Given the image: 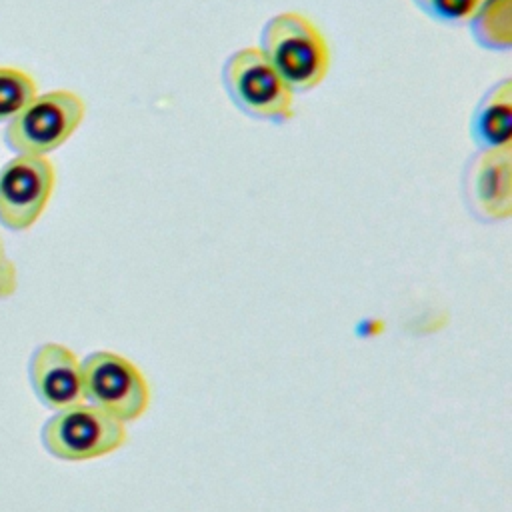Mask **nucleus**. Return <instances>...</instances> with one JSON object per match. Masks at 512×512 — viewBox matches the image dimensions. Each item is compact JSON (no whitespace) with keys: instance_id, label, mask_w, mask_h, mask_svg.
Masks as SVG:
<instances>
[{"instance_id":"f257e3e1","label":"nucleus","mask_w":512,"mask_h":512,"mask_svg":"<svg viewBox=\"0 0 512 512\" xmlns=\"http://www.w3.org/2000/svg\"><path fill=\"white\" fill-rule=\"evenodd\" d=\"M262 54L292 92L320 86L330 70V44L316 22L296 10L274 14L262 28Z\"/></svg>"},{"instance_id":"f03ea898","label":"nucleus","mask_w":512,"mask_h":512,"mask_svg":"<svg viewBox=\"0 0 512 512\" xmlns=\"http://www.w3.org/2000/svg\"><path fill=\"white\" fill-rule=\"evenodd\" d=\"M222 86L230 102L250 118L288 122L294 116V92L260 48L232 52L222 64Z\"/></svg>"},{"instance_id":"7ed1b4c3","label":"nucleus","mask_w":512,"mask_h":512,"mask_svg":"<svg viewBox=\"0 0 512 512\" xmlns=\"http://www.w3.org/2000/svg\"><path fill=\"white\" fill-rule=\"evenodd\" d=\"M84 100L72 90L36 94L6 128V142L16 154L46 156L60 148L80 126Z\"/></svg>"},{"instance_id":"20e7f679","label":"nucleus","mask_w":512,"mask_h":512,"mask_svg":"<svg viewBox=\"0 0 512 512\" xmlns=\"http://www.w3.org/2000/svg\"><path fill=\"white\" fill-rule=\"evenodd\" d=\"M40 438L44 448L60 460H90L120 448L126 442V428L94 404H74L50 416Z\"/></svg>"},{"instance_id":"39448f33","label":"nucleus","mask_w":512,"mask_h":512,"mask_svg":"<svg viewBox=\"0 0 512 512\" xmlns=\"http://www.w3.org/2000/svg\"><path fill=\"white\" fill-rule=\"evenodd\" d=\"M84 398L120 422L142 416L150 402V388L142 372L114 352L98 350L84 358Z\"/></svg>"},{"instance_id":"423d86ee","label":"nucleus","mask_w":512,"mask_h":512,"mask_svg":"<svg viewBox=\"0 0 512 512\" xmlns=\"http://www.w3.org/2000/svg\"><path fill=\"white\" fill-rule=\"evenodd\" d=\"M56 182L46 156L16 154L0 168V224L10 230L30 228L44 212Z\"/></svg>"},{"instance_id":"0eeeda50","label":"nucleus","mask_w":512,"mask_h":512,"mask_svg":"<svg viewBox=\"0 0 512 512\" xmlns=\"http://www.w3.org/2000/svg\"><path fill=\"white\" fill-rule=\"evenodd\" d=\"M462 194L472 214L486 222L512 214V150H478L464 166Z\"/></svg>"},{"instance_id":"6e6552de","label":"nucleus","mask_w":512,"mask_h":512,"mask_svg":"<svg viewBox=\"0 0 512 512\" xmlns=\"http://www.w3.org/2000/svg\"><path fill=\"white\" fill-rule=\"evenodd\" d=\"M28 374L34 394L48 408L60 410L86 400L82 364L74 352L62 344H40L30 358Z\"/></svg>"},{"instance_id":"1a4fd4ad","label":"nucleus","mask_w":512,"mask_h":512,"mask_svg":"<svg viewBox=\"0 0 512 512\" xmlns=\"http://www.w3.org/2000/svg\"><path fill=\"white\" fill-rule=\"evenodd\" d=\"M470 136L478 150L508 148L512 142V84L508 78L494 84L476 104L470 118Z\"/></svg>"},{"instance_id":"9d476101","label":"nucleus","mask_w":512,"mask_h":512,"mask_svg":"<svg viewBox=\"0 0 512 512\" xmlns=\"http://www.w3.org/2000/svg\"><path fill=\"white\" fill-rule=\"evenodd\" d=\"M468 26L478 46L508 50L512 44V0H484Z\"/></svg>"},{"instance_id":"9b49d317","label":"nucleus","mask_w":512,"mask_h":512,"mask_svg":"<svg viewBox=\"0 0 512 512\" xmlns=\"http://www.w3.org/2000/svg\"><path fill=\"white\" fill-rule=\"evenodd\" d=\"M36 94V82L30 74L0 66V122H10Z\"/></svg>"},{"instance_id":"f8f14e48","label":"nucleus","mask_w":512,"mask_h":512,"mask_svg":"<svg viewBox=\"0 0 512 512\" xmlns=\"http://www.w3.org/2000/svg\"><path fill=\"white\" fill-rule=\"evenodd\" d=\"M428 18L442 24H468L484 0H412Z\"/></svg>"},{"instance_id":"ddd939ff","label":"nucleus","mask_w":512,"mask_h":512,"mask_svg":"<svg viewBox=\"0 0 512 512\" xmlns=\"http://www.w3.org/2000/svg\"><path fill=\"white\" fill-rule=\"evenodd\" d=\"M16 286V274H14V266L6 256L4 244L0 240V298L8 296L14 292Z\"/></svg>"}]
</instances>
